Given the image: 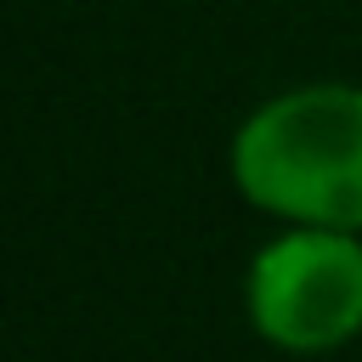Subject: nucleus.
Returning a JSON list of instances; mask_svg holds the SVG:
<instances>
[{
  "label": "nucleus",
  "mask_w": 362,
  "mask_h": 362,
  "mask_svg": "<svg viewBox=\"0 0 362 362\" xmlns=\"http://www.w3.org/2000/svg\"><path fill=\"white\" fill-rule=\"evenodd\" d=\"M249 328L294 356L334 351L362 334V232L288 226L266 238L243 283Z\"/></svg>",
  "instance_id": "2"
},
{
  "label": "nucleus",
  "mask_w": 362,
  "mask_h": 362,
  "mask_svg": "<svg viewBox=\"0 0 362 362\" xmlns=\"http://www.w3.org/2000/svg\"><path fill=\"white\" fill-rule=\"evenodd\" d=\"M226 170L260 215L362 232V85L317 79L266 96L232 130Z\"/></svg>",
  "instance_id": "1"
}]
</instances>
